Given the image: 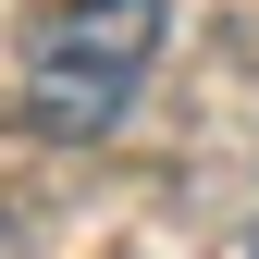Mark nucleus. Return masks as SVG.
Masks as SVG:
<instances>
[{
    "label": "nucleus",
    "mask_w": 259,
    "mask_h": 259,
    "mask_svg": "<svg viewBox=\"0 0 259 259\" xmlns=\"http://www.w3.org/2000/svg\"><path fill=\"white\" fill-rule=\"evenodd\" d=\"M247 259H259V247H247Z\"/></svg>",
    "instance_id": "obj_2"
},
{
    "label": "nucleus",
    "mask_w": 259,
    "mask_h": 259,
    "mask_svg": "<svg viewBox=\"0 0 259 259\" xmlns=\"http://www.w3.org/2000/svg\"><path fill=\"white\" fill-rule=\"evenodd\" d=\"M173 37V0H62L25 25V123L50 148H87L136 111L148 62Z\"/></svg>",
    "instance_id": "obj_1"
}]
</instances>
